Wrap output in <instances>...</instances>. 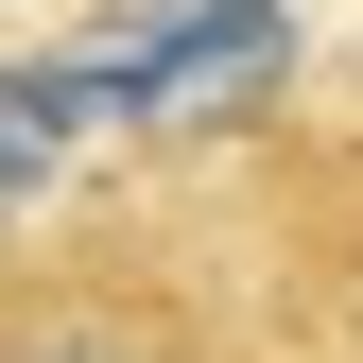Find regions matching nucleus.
I'll list each match as a JSON object with an SVG mask.
<instances>
[{"label":"nucleus","mask_w":363,"mask_h":363,"mask_svg":"<svg viewBox=\"0 0 363 363\" xmlns=\"http://www.w3.org/2000/svg\"><path fill=\"white\" fill-rule=\"evenodd\" d=\"M0 363H294L259 311H225L208 277H173L139 242H69L35 225L0 277Z\"/></svg>","instance_id":"1"},{"label":"nucleus","mask_w":363,"mask_h":363,"mask_svg":"<svg viewBox=\"0 0 363 363\" xmlns=\"http://www.w3.org/2000/svg\"><path fill=\"white\" fill-rule=\"evenodd\" d=\"M104 139H225L294 86V0H104L69 35Z\"/></svg>","instance_id":"2"}]
</instances>
